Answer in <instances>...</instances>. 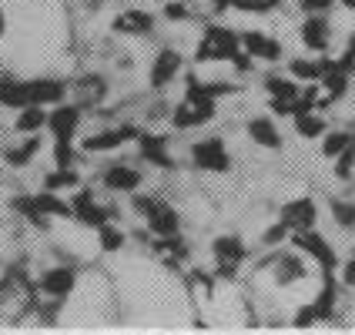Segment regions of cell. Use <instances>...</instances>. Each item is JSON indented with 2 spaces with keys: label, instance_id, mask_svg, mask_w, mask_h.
<instances>
[{
  "label": "cell",
  "instance_id": "1",
  "mask_svg": "<svg viewBox=\"0 0 355 335\" xmlns=\"http://www.w3.org/2000/svg\"><path fill=\"white\" fill-rule=\"evenodd\" d=\"M215 118V98L205 91V84H198V78H188V91L184 101L175 108V128H198V124H208Z\"/></svg>",
  "mask_w": 355,
  "mask_h": 335
},
{
  "label": "cell",
  "instance_id": "2",
  "mask_svg": "<svg viewBox=\"0 0 355 335\" xmlns=\"http://www.w3.org/2000/svg\"><path fill=\"white\" fill-rule=\"evenodd\" d=\"M135 212L148 218L151 232L161 238H175L178 232H181V218H178V212L168 205V201H161V198L138 195L135 198Z\"/></svg>",
  "mask_w": 355,
  "mask_h": 335
},
{
  "label": "cell",
  "instance_id": "3",
  "mask_svg": "<svg viewBox=\"0 0 355 335\" xmlns=\"http://www.w3.org/2000/svg\"><path fill=\"white\" fill-rule=\"evenodd\" d=\"M241 51V40H238L235 31H228V27H208L205 31V37L198 44V64L201 60H232Z\"/></svg>",
  "mask_w": 355,
  "mask_h": 335
},
{
  "label": "cell",
  "instance_id": "4",
  "mask_svg": "<svg viewBox=\"0 0 355 335\" xmlns=\"http://www.w3.org/2000/svg\"><path fill=\"white\" fill-rule=\"evenodd\" d=\"M191 161L205 171H215V175H225L232 171V158H228V148L221 144V138H208L191 144Z\"/></svg>",
  "mask_w": 355,
  "mask_h": 335
},
{
  "label": "cell",
  "instance_id": "5",
  "mask_svg": "<svg viewBox=\"0 0 355 335\" xmlns=\"http://www.w3.org/2000/svg\"><path fill=\"white\" fill-rule=\"evenodd\" d=\"M295 248H298V252H305L309 258H315L318 265H322V272H332V268L338 265V255L332 252V245L318 235L315 228L295 232Z\"/></svg>",
  "mask_w": 355,
  "mask_h": 335
},
{
  "label": "cell",
  "instance_id": "6",
  "mask_svg": "<svg viewBox=\"0 0 355 335\" xmlns=\"http://www.w3.org/2000/svg\"><path fill=\"white\" fill-rule=\"evenodd\" d=\"M211 255H215V261H218V275L232 278L248 252H245V245H241L238 235H221L215 245H211Z\"/></svg>",
  "mask_w": 355,
  "mask_h": 335
},
{
  "label": "cell",
  "instance_id": "7",
  "mask_svg": "<svg viewBox=\"0 0 355 335\" xmlns=\"http://www.w3.org/2000/svg\"><path fill=\"white\" fill-rule=\"evenodd\" d=\"M315 218H318V208L312 198H298V201H288L282 208V225L288 232H305V228H315Z\"/></svg>",
  "mask_w": 355,
  "mask_h": 335
},
{
  "label": "cell",
  "instance_id": "8",
  "mask_svg": "<svg viewBox=\"0 0 355 335\" xmlns=\"http://www.w3.org/2000/svg\"><path fill=\"white\" fill-rule=\"evenodd\" d=\"M78 124H80V108L78 104H60L54 114H47V128H51L54 141H71L74 138V131H78Z\"/></svg>",
  "mask_w": 355,
  "mask_h": 335
},
{
  "label": "cell",
  "instance_id": "9",
  "mask_svg": "<svg viewBox=\"0 0 355 335\" xmlns=\"http://www.w3.org/2000/svg\"><path fill=\"white\" fill-rule=\"evenodd\" d=\"M241 47H245V54L252 60H278L282 58V44L272 40L268 34H258V31H248V34H241Z\"/></svg>",
  "mask_w": 355,
  "mask_h": 335
},
{
  "label": "cell",
  "instance_id": "10",
  "mask_svg": "<svg viewBox=\"0 0 355 335\" xmlns=\"http://www.w3.org/2000/svg\"><path fill=\"white\" fill-rule=\"evenodd\" d=\"M40 292H47V295L54 298H64L74 292V285H78V272L74 268H67V265H60V268H51V272H44V278L37 282Z\"/></svg>",
  "mask_w": 355,
  "mask_h": 335
},
{
  "label": "cell",
  "instance_id": "11",
  "mask_svg": "<svg viewBox=\"0 0 355 335\" xmlns=\"http://www.w3.org/2000/svg\"><path fill=\"white\" fill-rule=\"evenodd\" d=\"M181 54L178 51H161L158 58H155V64H151V87L155 91H161V87H168L171 80L181 74Z\"/></svg>",
  "mask_w": 355,
  "mask_h": 335
},
{
  "label": "cell",
  "instance_id": "12",
  "mask_svg": "<svg viewBox=\"0 0 355 335\" xmlns=\"http://www.w3.org/2000/svg\"><path fill=\"white\" fill-rule=\"evenodd\" d=\"M138 138V128H131V124H124V128H111V131H101V135H91V138H84V148L87 151H114L121 144H128V141Z\"/></svg>",
  "mask_w": 355,
  "mask_h": 335
},
{
  "label": "cell",
  "instance_id": "13",
  "mask_svg": "<svg viewBox=\"0 0 355 335\" xmlns=\"http://www.w3.org/2000/svg\"><path fill=\"white\" fill-rule=\"evenodd\" d=\"M268 94H272V111L275 114H295V101H298V87L285 78H268Z\"/></svg>",
  "mask_w": 355,
  "mask_h": 335
},
{
  "label": "cell",
  "instance_id": "14",
  "mask_svg": "<svg viewBox=\"0 0 355 335\" xmlns=\"http://www.w3.org/2000/svg\"><path fill=\"white\" fill-rule=\"evenodd\" d=\"M71 212H74V218H78V221H84V225H94V228L107 221V212H104L98 201H94V195H91V191H80V195L71 201Z\"/></svg>",
  "mask_w": 355,
  "mask_h": 335
},
{
  "label": "cell",
  "instance_id": "15",
  "mask_svg": "<svg viewBox=\"0 0 355 335\" xmlns=\"http://www.w3.org/2000/svg\"><path fill=\"white\" fill-rule=\"evenodd\" d=\"M329 20L322 17V14H312V17L302 24V44L309 47V51H325L329 47Z\"/></svg>",
  "mask_w": 355,
  "mask_h": 335
},
{
  "label": "cell",
  "instance_id": "16",
  "mask_svg": "<svg viewBox=\"0 0 355 335\" xmlns=\"http://www.w3.org/2000/svg\"><path fill=\"white\" fill-rule=\"evenodd\" d=\"M138 141H141V158L148 164H158V168H171L175 164L171 155H168V141L161 135H138Z\"/></svg>",
  "mask_w": 355,
  "mask_h": 335
},
{
  "label": "cell",
  "instance_id": "17",
  "mask_svg": "<svg viewBox=\"0 0 355 335\" xmlns=\"http://www.w3.org/2000/svg\"><path fill=\"white\" fill-rule=\"evenodd\" d=\"M0 104L3 108H27L31 104V80H0Z\"/></svg>",
  "mask_w": 355,
  "mask_h": 335
},
{
  "label": "cell",
  "instance_id": "18",
  "mask_svg": "<svg viewBox=\"0 0 355 335\" xmlns=\"http://www.w3.org/2000/svg\"><path fill=\"white\" fill-rule=\"evenodd\" d=\"M67 94V87L60 80H51V78H40V80H31V104H60V98Z\"/></svg>",
  "mask_w": 355,
  "mask_h": 335
},
{
  "label": "cell",
  "instance_id": "19",
  "mask_svg": "<svg viewBox=\"0 0 355 335\" xmlns=\"http://www.w3.org/2000/svg\"><path fill=\"white\" fill-rule=\"evenodd\" d=\"M265 265H275V278L282 285H292L298 278L305 275V265H302V255H282L278 252L272 261H265Z\"/></svg>",
  "mask_w": 355,
  "mask_h": 335
},
{
  "label": "cell",
  "instance_id": "20",
  "mask_svg": "<svg viewBox=\"0 0 355 335\" xmlns=\"http://www.w3.org/2000/svg\"><path fill=\"white\" fill-rule=\"evenodd\" d=\"M104 184H107L111 191H135L141 184V175L135 168H128V164H114V168L104 171Z\"/></svg>",
  "mask_w": 355,
  "mask_h": 335
},
{
  "label": "cell",
  "instance_id": "21",
  "mask_svg": "<svg viewBox=\"0 0 355 335\" xmlns=\"http://www.w3.org/2000/svg\"><path fill=\"white\" fill-rule=\"evenodd\" d=\"M248 135L255 138V144H261V148H282V135H278L275 121L272 118H252L248 121Z\"/></svg>",
  "mask_w": 355,
  "mask_h": 335
},
{
  "label": "cell",
  "instance_id": "22",
  "mask_svg": "<svg viewBox=\"0 0 355 335\" xmlns=\"http://www.w3.org/2000/svg\"><path fill=\"white\" fill-rule=\"evenodd\" d=\"M155 27V17L144 14V10H124L118 20H114V31L118 34H148Z\"/></svg>",
  "mask_w": 355,
  "mask_h": 335
},
{
  "label": "cell",
  "instance_id": "23",
  "mask_svg": "<svg viewBox=\"0 0 355 335\" xmlns=\"http://www.w3.org/2000/svg\"><path fill=\"white\" fill-rule=\"evenodd\" d=\"M34 289H31V282L24 278V272L20 268H10L7 275L0 278V302H10V298L17 295H31Z\"/></svg>",
  "mask_w": 355,
  "mask_h": 335
},
{
  "label": "cell",
  "instance_id": "24",
  "mask_svg": "<svg viewBox=\"0 0 355 335\" xmlns=\"http://www.w3.org/2000/svg\"><path fill=\"white\" fill-rule=\"evenodd\" d=\"M40 128H47V111H44L40 104H27V108H20L17 131H24V135H40Z\"/></svg>",
  "mask_w": 355,
  "mask_h": 335
},
{
  "label": "cell",
  "instance_id": "25",
  "mask_svg": "<svg viewBox=\"0 0 355 335\" xmlns=\"http://www.w3.org/2000/svg\"><path fill=\"white\" fill-rule=\"evenodd\" d=\"M312 309H315V318H332V312H336V282H332V272H325L322 292L312 302Z\"/></svg>",
  "mask_w": 355,
  "mask_h": 335
},
{
  "label": "cell",
  "instance_id": "26",
  "mask_svg": "<svg viewBox=\"0 0 355 335\" xmlns=\"http://www.w3.org/2000/svg\"><path fill=\"white\" fill-rule=\"evenodd\" d=\"M292 118H295V131L302 138H318V135H325V121L318 118V114H312V111H298Z\"/></svg>",
  "mask_w": 355,
  "mask_h": 335
},
{
  "label": "cell",
  "instance_id": "27",
  "mask_svg": "<svg viewBox=\"0 0 355 335\" xmlns=\"http://www.w3.org/2000/svg\"><path fill=\"white\" fill-rule=\"evenodd\" d=\"M34 201H37V208L44 212V215H60V218H74V212H71V205L67 201H60L54 191H40V195H34Z\"/></svg>",
  "mask_w": 355,
  "mask_h": 335
},
{
  "label": "cell",
  "instance_id": "28",
  "mask_svg": "<svg viewBox=\"0 0 355 335\" xmlns=\"http://www.w3.org/2000/svg\"><path fill=\"white\" fill-rule=\"evenodd\" d=\"M288 71H292V78H302V80H322L325 74V60H292L288 64Z\"/></svg>",
  "mask_w": 355,
  "mask_h": 335
},
{
  "label": "cell",
  "instance_id": "29",
  "mask_svg": "<svg viewBox=\"0 0 355 335\" xmlns=\"http://www.w3.org/2000/svg\"><path fill=\"white\" fill-rule=\"evenodd\" d=\"M37 148H40V138H37V135H31L24 144H17V148H10V151H7V161H10L14 168H24L27 161L37 155Z\"/></svg>",
  "mask_w": 355,
  "mask_h": 335
},
{
  "label": "cell",
  "instance_id": "30",
  "mask_svg": "<svg viewBox=\"0 0 355 335\" xmlns=\"http://www.w3.org/2000/svg\"><path fill=\"white\" fill-rule=\"evenodd\" d=\"M332 161H336V175L342 178V181H349V178H352V168H355V135L349 138V144H345Z\"/></svg>",
  "mask_w": 355,
  "mask_h": 335
},
{
  "label": "cell",
  "instance_id": "31",
  "mask_svg": "<svg viewBox=\"0 0 355 335\" xmlns=\"http://www.w3.org/2000/svg\"><path fill=\"white\" fill-rule=\"evenodd\" d=\"M98 241H101V252H121V245H124V232L104 221V225H98Z\"/></svg>",
  "mask_w": 355,
  "mask_h": 335
},
{
  "label": "cell",
  "instance_id": "32",
  "mask_svg": "<svg viewBox=\"0 0 355 335\" xmlns=\"http://www.w3.org/2000/svg\"><path fill=\"white\" fill-rule=\"evenodd\" d=\"M80 178L74 168H58L54 175H47V191H64V188H78Z\"/></svg>",
  "mask_w": 355,
  "mask_h": 335
},
{
  "label": "cell",
  "instance_id": "33",
  "mask_svg": "<svg viewBox=\"0 0 355 335\" xmlns=\"http://www.w3.org/2000/svg\"><path fill=\"white\" fill-rule=\"evenodd\" d=\"M14 208H17L20 215H27V218H31V221H34L37 228H47V215H44V212L37 208V201H34V198H27V195L14 198Z\"/></svg>",
  "mask_w": 355,
  "mask_h": 335
},
{
  "label": "cell",
  "instance_id": "34",
  "mask_svg": "<svg viewBox=\"0 0 355 335\" xmlns=\"http://www.w3.org/2000/svg\"><path fill=\"white\" fill-rule=\"evenodd\" d=\"M332 218H336L342 228H355V205L345 201V198H336L332 201Z\"/></svg>",
  "mask_w": 355,
  "mask_h": 335
},
{
  "label": "cell",
  "instance_id": "35",
  "mask_svg": "<svg viewBox=\"0 0 355 335\" xmlns=\"http://www.w3.org/2000/svg\"><path fill=\"white\" fill-rule=\"evenodd\" d=\"M78 94L84 104H94V101H101V94H104V80L101 78H84L78 84Z\"/></svg>",
  "mask_w": 355,
  "mask_h": 335
},
{
  "label": "cell",
  "instance_id": "36",
  "mask_svg": "<svg viewBox=\"0 0 355 335\" xmlns=\"http://www.w3.org/2000/svg\"><path fill=\"white\" fill-rule=\"evenodd\" d=\"M349 138H352V135H345V131H336V135H325V141H322V155H325V158L332 161V158L338 155V151H342V148L349 144Z\"/></svg>",
  "mask_w": 355,
  "mask_h": 335
},
{
  "label": "cell",
  "instance_id": "37",
  "mask_svg": "<svg viewBox=\"0 0 355 335\" xmlns=\"http://www.w3.org/2000/svg\"><path fill=\"white\" fill-rule=\"evenodd\" d=\"M54 164L58 168H74V148H71V141H58L54 144Z\"/></svg>",
  "mask_w": 355,
  "mask_h": 335
},
{
  "label": "cell",
  "instance_id": "38",
  "mask_svg": "<svg viewBox=\"0 0 355 335\" xmlns=\"http://www.w3.org/2000/svg\"><path fill=\"white\" fill-rule=\"evenodd\" d=\"M232 7L238 10H248V14H265V10H272V0H228Z\"/></svg>",
  "mask_w": 355,
  "mask_h": 335
},
{
  "label": "cell",
  "instance_id": "39",
  "mask_svg": "<svg viewBox=\"0 0 355 335\" xmlns=\"http://www.w3.org/2000/svg\"><path fill=\"white\" fill-rule=\"evenodd\" d=\"M305 14H325L329 7H336V0H302Z\"/></svg>",
  "mask_w": 355,
  "mask_h": 335
},
{
  "label": "cell",
  "instance_id": "40",
  "mask_svg": "<svg viewBox=\"0 0 355 335\" xmlns=\"http://www.w3.org/2000/svg\"><path fill=\"white\" fill-rule=\"evenodd\" d=\"M164 17L168 20H188V7H184V3H164Z\"/></svg>",
  "mask_w": 355,
  "mask_h": 335
},
{
  "label": "cell",
  "instance_id": "41",
  "mask_svg": "<svg viewBox=\"0 0 355 335\" xmlns=\"http://www.w3.org/2000/svg\"><path fill=\"white\" fill-rule=\"evenodd\" d=\"M285 235H288V228H285V225L278 221V225H272V228L265 232V241H268V245H278V241H282Z\"/></svg>",
  "mask_w": 355,
  "mask_h": 335
},
{
  "label": "cell",
  "instance_id": "42",
  "mask_svg": "<svg viewBox=\"0 0 355 335\" xmlns=\"http://www.w3.org/2000/svg\"><path fill=\"white\" fill-rule=\"evenodd\" d=\"M312 322H315V309H312V305H305V309L298 312L295 325H312Z\"/></svg>",
  "mask_w": 355,
  "mask_h": 335
},
{
  "label": "cell",
  "instance_id": "43",
  "mask_svg": "<svg viewBox=\"0 0 355 335\" xmlns=\"http://www.w3.org/2000/svg\"><path fill=\"white\" fill-rule=\"evenodd\" d=\"M342 282H345V285H352V289H355V255H352V261H349V265L342 268Z\"/></svg>",
  "mask_w": 355,
  "mask_h": 335
},
{
  "label": "cell",
  "instance_id": "44",
  "mask_svg": "<svg viewBox=\"0 0 355 335\" xmlns=\"http://www.w3.org/2000/svg\"><path fill=\"white\" fill-rule=\"evenodd\" d=\"M3 31H7V20H3V10H0V37H3Z\"/></svg>",
  "mask_w": 355,
  "mask_h": 335
},
{
  "label": "cell",
  "instance_id": "45",
  "mask_svg": "<svg viewBox=\"0 0 355 335\" xmlns=\"http://www.w3.org/2000/svg\"><path fill=\"white\" fill-rule=\"evenodd\" d=\"M345 3H349V7H355V0H345Z\"/></svg>",
  "mask_w": 355,
  "mask_h": 335
},
{
  "label": "cell",
  "instance_id": "46",
  "mask_svg": "<svg viewBox=\"0 0 355 335\" xmlns=\"http://www.w3.org/2000/svg\"><path fill=\"white\" fill-rule=\"evenodd\" d=\"M272 3H275V0H272Z\"/></svg>",
  "mask_w": 355,
  "mask_h": 335
},
{
  "label": "cell",
  "instance_id": "47",
  "mask_svg": "<svg viewBox=\"0 0 355 335\" xmlns=\"http://www.w3.org/2000/svg\"><path fill=\"white\" fill-rule=\"evenodd\" d=\"M352 255H355V252H352Z\"/></svg>",
  "mask_w": 355,
  "mask_h": 335
}]
</instances>
